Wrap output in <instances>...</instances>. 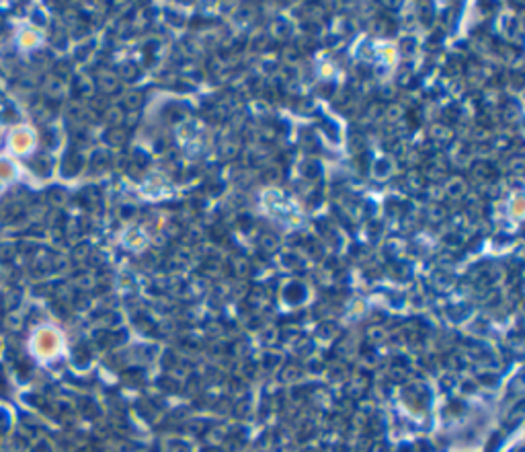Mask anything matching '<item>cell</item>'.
I'll use <instances>...</instances> for the list:
<instances>
[{
	"mask_svg": "<svg viewBox=\"0 0 525 452\" xmlns=\"http://www.w3.org/2000/svg\"><path fill=\"white\" fill-rule=\"evenodd\" d=\"M29 354L37 360V362H52L64 347V339L62 333L52 327V325H39L33 329L31 337H29Z\"/></svg>",
	"mask_w": 525,
	"mask_h": 452,
	"instance_id": "obj_1",
	"label": "cell"
},
{
	"mask_svg": "<svg viewBox=\"0 0 525 452\" xmlns=\"http://www.w3.org/2000/svg\"><path fill=\"white\" fill-rule=\"evenodd\" d=\"M37 147V136L29 126H14L6 136V154L8 156H29Z\"/></svg>",
	"mask_w": 525,
	"mask_h": 452,
	"instance_id": "obj_2",
	"label": "cell"
},
{
	"mask_svg": "<svg viewBox=\"0 0 525 452\" xmlns=\"http://www.w3.org/2000/svg\"><path fill=\"white\" fill-rule=\"evenodd\" d=\"M14 43L21 52H33L43 43V35L39 33V29L31 25H23L14 33Z\"/></svg>",
	"mask_w": 525,
	"mask_h": 452,
	"instance_id": "obj_3",
	"label": "cell"
},
{
	"mask_svg": "<svg viewBox=\"0 0 525 452\" xmlns=\"http://www.w3.org/2000/svg\"><path fill=\"white\" fill-rule=\"evenodd\" d=\"M21 177V166L8 154H0V185H10Z\"/></svg>",
	"mask_w": 525,
	"mask_h": 452,
	"instance_id": "obj_4",
	"label": "cell"
},
{
	"mask_svg": "<svg viewBox=\"0 0 525 452\" xmlns=\"http://www.w3.org/2000/svg\"><path fill=\"white\" fill-rule=\"evenodd\" d=\"M4 189H6V187H4V185H0V193H2V191H4Z\"/></svg>",
	"mask_w": 525,
	"mask_h": 452,
	"instance_id": "obj_5",
	"label": "cell"
}]
</instances>
